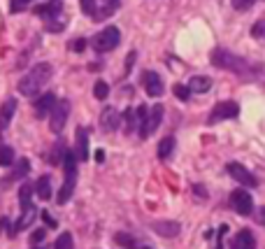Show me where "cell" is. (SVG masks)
I'll return each instance as SVG.
<instances>
[{"label": "cell", "mask_w": 265, "mask_h": 249, "mask_svg": "<svg viewBox=\"0 0 265 249\" xmlns=\"http://www.w3.org/2000/svg\"><path fill=\"white\" fill-rule=\"evenodd\" d=\"M95 161H98V163L105 161V152H102V149H98V152H95Z\"/></svg>", "instance_id": "60d3db41"}, {"label": "cell", "mask_w": 265, "mask_h": 249, "mask_svg": "<svg viewBox=\"0 0 265 249\" xmlns=\"http://www.w3.org/2000/svg\"><path fill=\"white\" fill-rule=\"evenodd\" d=\"M252 35L254 38H265V21H259V24H254L252 26Z\"/></svg>", "instance_id": "836d02e7"}, {"label": "cell", "mask_w": 265, "mask_h": 249, "mask_svg": "<svg viewBox=\"0 0 265 249\" xmlns=\"http://www.w3.org/2000/svg\"><path fill=\"white\" fill-rule=\"evenodd\" d=\"M42 219H44V224H47V226H51V228H56V226H58V222H56L49 212H42Z\"/></svg>", "instance_id": "74e56055"}, {"label": "cell", "mask_w": 265, "mask_h": 249, "mask_svg": "<svg viewBox=\"0 0 265 249\" xmlns=\"http://www.w3.org/2000/svg\"><path fill=\"white\" fill-rule=\"evenodd\" d=\"M56 96L54 94H44V96H40L37 100H35V116L37 119H44V116H49L51 114V110L56 108Z\"/></svg>", "instance_id": "8fae6325"}, {"label": "cell", "mask_w": 265, "mask_h": 249, "mask_svg": "<svg viewBox=\"0 0 265 249\" xmlns=\"http://www.w3.org/2000/svg\"><path fill=\"white\" fill-rule=\"evenodd\" d=\"M75 138H77V158L79 161H88V133H86V128H77V133H75Z\"/></svg>", "instance_id": "2e32d148"}, {"label": "cell", "mask_w": 265, "mask_h": 249, "mask_svg": "<svg viewBox=\"0 0 265 249\" xmlns=\"http://www.w3.org/2000/svg\"><path fill=\"white\" fill-rule=\"evenodd\" d=\"M119 40H121L119 28H116V26H107L105 30H100V33L91 40V47H93L98 54H107V52H112V49L119 47Z\"/></svg>", "instance_id": "277c9868"}, {"label": "cell", "mask_w": 265, "mask_h": 249, "mask_svg": "<svg viewBox=\"0 0 265 249\" xmlns=\"http://www.w3.org/2000/svg\"><path fill=\"white\" fill-rule=\"evenodd\" d=\"M107 94H109L107 82H102V80L95 82V86H93V96H95V98H98V100H105V98H107Z\"/></svg>", "instance_id": "f1b7e54d"}, {"label": "cell", "mask_w": 265, "mask_h": 249, "mask_svg": "<svg viewBox=\"0 0 265 249\" xmlns=\"http://www.w3.org/2000/svg\"><path fill=\"white\" fill-rule=\"evenodd\" d=\"M140 249H151V247H140Z\"/></svg>", "instance_id": "7bdbcfd3"}, {"label": "cell", "mask_w": 265, "mask_h": 249, "mask_svg": "<svg viewBox=\"0 0 265 249\" xmlns=\"http://www.w3.org/2000/svg\"><path fill=\"white\" fill-rule=\"evenodd\" d=\"M114 240L121 244V247H126V249H140V244L135 242V238H133V236H126V233H116Z\"/></svg>", "instance_id": "83f0119b"}, {"label": "cell", "mask_w": 265, "mask_h": 249, "mask_svg": "<svg viewBox=\"0 0 265 249\" xmlns=\"http://www.w3.org/2000/svg\"><path fill=\"white\" fill-rule=\"evenodd\" d=\"M30 2H33V0H12V12H19V10H23V7L26 5H30Z\"/></svg>", "instance_id": "8d00e7d4"}, {"label": "cell", "mask_w": 265, "mask_h": 249, "mask_svg": "<svg viewBox=\"0 0 265 249\" xmlns=\"http://www.w3.org/2000/svg\"><path fill=\"white\" fill-rule=\"evenodd\" d=\"M68 114H70V100H58L56 108L51 110V114H49V128L54 133H61L65 122H68Z\"/></svg>", "instance_id": "5b68a950"}, {"label": "cell", "mask_w": 265, "mask_h": 249, "mask_svg": "<svg viewBox=\"0 0 265 249\" xmlns=\"http://www.w3.org/2000/svg\"><path fill=\"white\" fill-rule=\"evenodd\" d=\"M235 249H256V238H254L252 230H240L238 238H235Z\"/></svg>", "instance_id": "ac0fdd59"}, {"label": "cell", "mask_w": 265, "mask_h": 249, "mask_svg": "<svg viewBox=\"0 0 265 249\" xmlns=\"http://www.w3.org/2000/svg\"><path fill=\"white\" fill-rule=\"evenodd\" d=\"M51 72H54V68L49 66V63H37V66H33L19 82L21 96H26V98L37 96L42 91V86L51 80Z\"/></svg>", "instance_id": "6da1fadb"}, {"label": "cell", "mask_w": 265, "mask_h": 249, "mask_svg": "<svg viewBox=\"0 0 265 249\" xmlns=\"http://www.w3.org/2000/svg\"><path fill=\"white\" fill-rule=\"evenodd\" d=\"M163 114H165L163 105H151V116H149V128H151V133H154V130L161 126V122H163Z\"/></svg>", "instance_id": "603a6c76"}, {"label": "cell", "mask_w": 265, "mask_h": 249, "mask_svg": "<svg viewBox=\"0 0 265 249\" xmlns=\"http://www.w3.org/2000/svg\"><path fill=\"white\" fill-rule=\"evenodd\" d=\"M77 154H72L68 149V154H65V161H63V166H65V182H63L61 191H58V202L61 205H65V202L70 200V196L75 194V186H77Z\"/></svg>", "instance_id": "7a4b0ae2"}, {"label": "cell", "mask_w": 265, "mask_h": 249, "mask_svg": "<svg viewBox=\"0 0 265 249\" xmlns=\"http://www.w3.org/2000/svg\"><path fill=\"white\" fill-rule=\"evenodd\" d=\"M135 114H137V133H140V138H142V140H147V138L151 135V128H149L151 108L140 105V108H135Z\"/></svg>", "instance_id": "30bf717a"}, {"label": "cell", "mask_w": 265, "mask_h": 249, "mask_svg": "<svg viewBox=\"0 0 265 249\" xmlns=\"http://www.w3.org/2000/svg\"><path fill=\"white\" fill-rule=\"evenodd\" d=\"M35 191H37V196H40L42 200H49L51 198V180L47 175H42L37 180V184H35Z\"/></svg>", "instance_id": "ffe728a7"}, {"label": "cell", "mask_w": 265, "mask_h": 249, "mask_svg": "<svg viewBox=\"0 0 265 249\" xmlns=\"http://www.w3.org/2000/svg\"><path fill=\"white\" fill-rule=\"evenodd\" d=\"M2 128H5V126H2V124H0V133H2Z\"/></svg>", "instance_id": "b9f144b4"}, {"label": "cell", "mask_w": 265, "mask_h": 249, "mask_svg": "<svg viewBox=\"0 0 265 249\" xmlns=\"http://www.w3.org/2000/svg\"><path fill=\"white\" fill-rule=\"evenodd\" d=\"M210 61H212V66L221 68V70H231V72H238V74H242L247 70L245 58L235 56L233 52H228V49H214L210 54Z\"/></svg>", "instance_id": "3957f363"}, {"label": "cell", "mask_w": 265, "mask_h": 249, "mask_svg": "<svg viewBox=\"0 0 265 249\" xmlns=\"http://www.w3.org/2000/svg\"><path fill=\"white\" fill-rule=\"evenodd\" d=\"M121 124H123V130H126V135L133 133L137 128V114H135V110H126V114L121 116Z\"/></svg>", "instance_id": "cb8c5ba5"}, {"label": "cell", "mask_w": 265, "mask_h": 249, "mask_svg": "<svg viewBox=\"0 0 265 249\" xmlns=\"http://www.w3.org/2000/svg\"><path fill=\"white\" fill-rule=\"evenodd\" d=\"M54 249H72V236H70V233H61L54 244Z\"/></svg>", "instance_id": "f546056e"}, {"label": "cell", "mask_w": 265, "mask_h": 249, "mask_svg": "<svg viewBox=\"0 0 265 249\" xmlns=\"http://www.w3.org/2000/svg\"><path fill=\"white\" fill-rule=\"evenodd\" d=\"M228 175L235 180V182L240 184H245V186H259V182H256V177L249 172V170L242 166V163H228Z\"/></svg>", "instance_id": "ba28073f"}, {"label": "cell", "mask_w": 265, "mask_h": 249, "mask_svg": "<svg viewBox=\"0 0 265 249\" xmlns=\"http://www.w3.org/2000/svg\"><path fill=\"white\" fill-rule=\"evenodd\" d=\"M35 14H40L42 19H47V21L61 16V14H63L61 0H49L47 5H37V7H35Z\"/></svg>", "instance_id": "4fadbf2b"}, {"label": "cell", "mask_w": 265, "mask_h": 249, "mask_svg": "<svg viewBox=\"0 0 265 249\" xmlns=\"http://www.w3.org/2000/svg\"><path fill=\"white\" fill-rule=\"evenodd\" d=\"M121 126V116H119V112H116L114 108H105L100 114V128L105 130V133H112V130H116V128Z\"/></svg>", "instance_id": "7c38bea8"}, {"label": "cell", "mask_w": 265, "mask_h": 249, "mask_svg": "<svg viewBox=\"0 0 265 249\" xmlns=\"http://www.w3.org/2000/svg\"><path fill=\"white\" fill-rule=\"evenodd\" d=\"M189 88L193 91V94H207V91L212 88V80L210 77H205V74H196V77H191Z\"/></svg>", "instance_id": "e0dca14e"}, {"label": "cell", "mask_w": 265, "mask_h": 249, "mask_svg": "<svg viewBox=\"0 0 265 249\" xmlns=\"http://www.w3.org/2000/svg\"><path fill=\"white\" fill-rule=\"evenodd\" d=\"M254 2H256V0H233V7L240 10V12H245V10H249Z\"/></svg>", "instance_id": "e575fe53"}, {"label": "cell", "mask_w": 265, "mask_h": 249, "mask_svg": "<svg viewBox=\"0 0 265 249\" xmlns=\"http://www.w3.org/2000/svg\"><path fill=\"white\" fill-rule=\"evenodd\" d=\"M30 194H33V186H30V184H21V188H19L21 212H26V210L33 208V202H30Z\"/></svg>", "instance_id": "44dd1931"}, {"label": "cell", "mask_w": 265, "mask_h": 249, "mask_svg": "<svg viewBox=\"0 0 265 249\" xmlns=\"http://www.w3.org/2000/svg\"><path fill=\"white\" fill-rule=\"evenodd\" d=\"M133 61H135V52H130L128 63H126V72H130V66H133Z\"/></svg>", "instance_id": "ab89813d"}, {"label": "cell", "mask_w": 265, "mask_h": 249, "mask_svg": "<svg viewBox=\"0 0 265 249\" xmlns=\"http://www.w3.org/2000/svg\"><path fill=\"white\" fill-rule=\"evenodd\" d=\"M172 152H175V138L168 135V138H163L158 142V158H168Z\"/></svg>", "instance_id": "7402d4cb"}, {"label": "cell", "mask_w": 265, "mask_h": 249, "mask_svg": "<svg viewBox=\"0 0 265 249\" xmlns=\"http://www.w3.org/2000/svg\"><path fill=\"white\" fill-rule=\"evenodd\" d=\"M151 228H154V233H158V236H163V238H177L179 230H182V224L179 222H154Z\"/></svg>", "instance_id": "5bb4252c"}, {"label": "cell", "mask_w": 265, "mask_h": 249, "mask_svg": "<svg viewBox=\"0 0 265 249\" xmlns=\"http://www.w3.org/2000/svg\"><path fill=\"white\" fill-rule=\"evenodd\" d=\"M231 205H233V210L242 216H247V214H252L254 212V198L247 194L245 188H235V191H233L231 194Z\"/></svg>", "instance_id": "8992f818"}, {"label": "cell", "mask_w": 265, "mask_h": 249, "mask_svg": "<svg viewBox=\"0 0 265 249\" xmlns=\"http://www.w3.org/2000/svg\"><path fill=\"white\" fill-rule=\"evenodd\" d=\"M68 49H70V52H75V54H82L84 49H86V40H84V38H79V40L68 42Z\"/></svg>", "instance_id": "d6a6232c"}, {"label": "cell", "mask_w": 265, "mask_h": 249, "mask_svg": "<svg viewBox=\"0 0 265 249\" xmlns=\"http://www.w3.org/2000/svg\"><path fill=\"white\" fill-rule=\"evenodd\" d=\"M65 154H68V149H65V144H63V142H56L54 152H51V156H49V161H51V166H61V163L65 161Z\"/></svg>", "instance_id": "d4e9b609"}, {"label": "cell", "mask_w": 265, "mask_h": 249, "mask_svg": "<svg viewBox=\"0 0 265 249\" xmlns=\"http://www.w3.org/2000/svg\"><path fill=\"white\" fill-rule=\"evenodd\" d=\"M35 214H37V210H35V208L26 210V212H21V219H19V224L14 226V233H16V230H23V228H26L28 224L35 219Z\"/></svg>", "instance_id": "484cf974"}, {"label": "cell", "mask_w": 265, "mask_h": 249, "mask_svg": "<svg viewBox=\"0 0 265 249\" xmlns=\"http://www.w3.org/2000/svg\"><path fill=\"white\" fill-rule=\"evenodd\" d=\"M79 5H82V10H84V14H91V16H95V12H98V2L95 0H79Z\"/></svg>", "instance_id": "1f68e13d"}, {"label": "cell", "mask_w": 265, "mask_h": 249, "mask_svg": "<svg viewBox=\"0 0 265 249\" xmlns=\"http://www.w3.org/2000/svg\"><path fill=\"white\" fill-rule=\"evenodd\" d=\"M256 219H259V222H261V224H263V226H265V208H261L259 212H256Z\"/></svg>", "instance_id": "f35d334b"}, {"label": "cell", "mask_w": 265, "mask_h": 249, "mask_svg": "<svg viewBox=\"0 0 265 249\" xmlns=\"http://www.w3.org/2000/svg\"><path fill=\"white\" fill-rule=\"evenodd\" d=\"M42 240H44V230H42V228H37V230L30 233V244H40Z\"/></svg>", "instance_id": "d590c367"}, {"label": "cell", "mask_w": 265, "mask_h": 249, "mask_svg": "<svg viewBox=\"0 0 265 249\" xmlns=\"http://www.w3.org/2000/svg\"><path fill=\"white\" fill-rule=\"evenodd\" d=\"M28 170H30V163H28V158H21V161H16L14 170L5 177V180H2V186H9L12 182H19V180H23V177L28 175Z\"/></svg>", "instance_id": "9a60e30c"}, {"label": "cell", "mask_w": 265, "mask_h": 249, "mask_svg": "<svg viewBox=\"0 0 265 249\" xmlns=\"http://www.w3.org/2000/svg\"><path fill=\"white\" fill-rule=\"evenodd\" d=\"M35 249H40V247H35Z\"/></svg>", "instance_id": "ee69618b"}, {"label": "cell", "mask_w": 265, "mask_h": 249, "mask_svg": "<svg viewBox=\"0 0 265 249\" xmlns=\"http://www.w3.org/2000/svg\"><path fill=\"white\" fill-rule=\"evenodd\" d=\"M14 112H16V100H14V98H7V100L2 102V108H0V124L7 126V124L12 122Z\"/></svg>", "instance_id": "d6986e66"}, {"label": "cell", "mask_w": 265, "mask_h": 249, "mask_svg": "<svg viewBox=\"0 0 265 249\" xmlns=\"http://www.w3.org/2000/svg\"><path fill=\"white\" fill-rule=\"evenodd\" d=\"M240 114V105L233 100H226V102H217L214 110L210 114V124H217V122H224V119H235Z\"/></svg>", "instance_id": "52a82bcc"}, {"label": "cell", "mask_w": 265, "mask_h": 249, "mask_svg": "<svg viewBox=\"0 0 265 249\" xmlns=\"http://www.w3.org/2000/svg\"><path fill=\"white\" fill-rule=\"evenodd\" d=\"M12 163H14V149L2 144V147H0V166L7 168V166H12Z\"/></svg>", "instance_id": "4316f807"}, {"label": "cell", "mask_w": 265, "mask_h": 249, "mask_svg": "<svg viewBox=\"0 0 265 249\" xmlns=\"http://www.w3.org/2000/svg\"><path fill=\"white\" fill-rule=\"evenodd\" d=\"M172 91H175V96L177 98H179V100H189L191 98V94H193V91H191L189 86H184V84H175V86H172Z\"/></svg>", "instance_id": "4dcf8cb0"}, {"label": "cell", "mask_w": 265, "mask_h": 249, "mask_svg": "<svg viewBox=\"0 0 265 249\" xmlns=\"http://www.w3.org/2000/svg\"><path fill=\"white\" fill-rule=\"evenodd\" d=\"M142 84L151 98H158V96L163 94V80H161L158 72H154V70H147V72L142 74Z\"/></svg>", "instance_id": "9c48e42d"}]
</instances>
